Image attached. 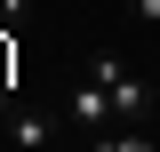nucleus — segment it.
I'll list each match as a JSON object with an SVG mask.
<instances>
[{
  "label": "nucleus",
  "mask_w": 160,
  "mask_h": 152,
  "mask_svg": "<svg viewBox=\"0 0 160 152\" xmlns=\"http://www.w3.org/2000/svg\"><path fill=\"white\" fill-rule=\"evenodd\" d=\"M96 152H160V144H152V136H144V128H112V136H104Z\"/></svg>",
  "instance_id": "obj_4"
},
{
  "label": "nucleus",
  "mask_w": 160,
  "mask_h": 152,
  "mask_svg": "<svg viewBox=\"0 0 160 152\" xmlns=\"http://www.w3.org/2000/svg\"><path fill=\"white\" fill-rule=\"evenodd\" d=\"M8 144L16 152H48L56 144V120L40 112V104H8Z\"/></svg>",
  "instance_id": "obj_3"
},
{
  "label": "nucleus",
  "mask_w": 160,
  "mask_h": 152,
  "mask_svg": "<svg viewBox=\"0 0 160 152\" xmlns=\"http://www.w3.org/2000/svg\"><path fill=\"white\" fill-rule=\"evenodd\" d=\"M32 16V0H0V24H24Z\"/></svg>",
  "instance_id": "obj_6"
},
{
  "label": "nucleus",
  "mask_w": 160,
  "mask_h": 152,
  "mask_svg": "<svg viewBox=\"0 0 160 152\" xmlns=\"http://www.w3.org/2000/svg\"><path fill=\"white\" fill-rule=\"evenodd\" d=\"M0 152H16V144H0Z\"/></svg>",
  "instance_id": "obj_8"
},
{
  "label": "nucleus",
  "mask_w": 160,
  "mask_h": 152,
  "mask_svg": "<svg viewBox=\"0 0 160 152\" xmlns=\"http://www.w3.org/2000/svg\"><path fill=\"white\" fill-rule=\"evenodd\" d=\"M64 120H72V128L88 136V152H96L104 136L120 128V112H112V96H104V88H96L88 72H80V88H72V96H64Z\"/></svg>",
  "instance_id": "obj_2"
},
{
  "label": "nucleus",
  "mask_w": 160,
  "mask_h": 152,
  "mask_svg": "<svg viewBox=\"0 0 160 152\" xmlns=\"http://www.w3.org/2000/svg\"><path fill=\"white\" fill-rule=\"evenodd\" d=\"M88 80H96V88L112 96V112H120V128H136V120L152 112V96H160L152 80L136 72V64L120 56V48H96V56H88Z\"/></svg>",
  "instance_id": "obj_1"
},
{
  "label": "nucleus",
  "mask_w": 160,
  "mask_h": 152,
  "mask_svg": "<svg viewBox=\"0 0 160 152\" xmlns=\"http://www.w3.org/2000/svg\"><path fill=\"white\" fill-rule=\"evenodd\" d=\"M0 80H8V48H0Z\"/></svg>",
  "instance_id": "obj_7"
},
{
  "label": "nucleus",
  "mask_w": 160,
  "mask_h": 152,
  "mask_svg": "<svg viewBox=\"0 0 160 152\" xmlns=\"http://www.w3.org/2000/svg\"><path fill=\"white\" fill-rule=\"evenodd\" d=\"M128 16H136V24H152V32H160V0H128Z\"/></svg>",
  "instance_id": "obj_5"
}]
</instances>
